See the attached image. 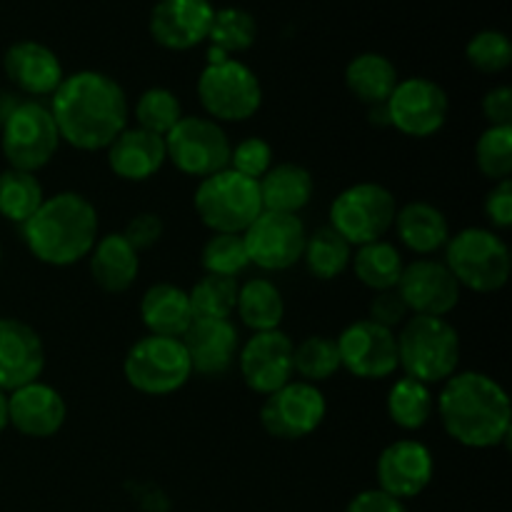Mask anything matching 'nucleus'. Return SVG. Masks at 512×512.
Masks as SVG:
<instances>
[{
  "mask_svg": "<svg viewBox=\"0 0 512 512\" xmlns=\"http://www.w3.org/2000/svg\"><path fill=\"white\" fill-rule=\"evenodd\" d=\"M60 140L75 150L98 153L128 128L130 105L120 83L98 70L65 75L50 105Z\"/></svg>",
  "mask_w": 512,
  "mask_h": 512,
  "instance_id": "nucleus-1",
  "label": "nucleus"
},
{
  "mask_svg": "<svg viewBox=\"0 0 512 512\" xmlns=\"http://www.w3.org/2000/svg\"><path fill=\"white\" fill-rule=\"evenodd\" d=\"M445 433L465 448L485 450L508 443L512 430L510 398L503 385L485 373H455L435 398Z\"/></svg>",
  "mask_w": 512,
  "mask_h": 512,
  "instance_id": "nucleus-2",
  "label": "nucleus"
},
{
  "mask_svg": "<svg viewBox=\"0 0 512 512\" xmlns=\"http://www.w3.org/2000/svg\"><path fill=\"white\" fill-rule=\"evenodd\" d=\"M23 240L33 258L53 268H68L88 258L98 240V210L85 195L65 190L45 198L23 223Z\"/></svg>",
  "mask_w": 512,
  "mask_h": 512,
  "instance_id": "nucleus-3",
  "label": "nucleus"
},
{
  "mask_svg": "<svg viewBox=\"0 0 512 512\" xmlns=\"http://www.w3.org/2000/svg\"><path fill=\"white\" fill-rule=\"evenodd\" d=\"M398 338V365L408 378L425 385L445 383L458 373L460 335L445 318L413 315Z\"/></svg>",
  "mask_w": 512,
  "mask_h": 512,
  "instance_id": "nucleus-4",
  "label": "nucleus"
},
{
  "mask_svg": "<svg viewBox=\"0 0 512 512\" xmlns=\"http://www.w3.org/2000/svg\"><path fill=\"white\" fill-rule=\"evenodd\" d=\"M445 265L460 288L488 295L508 285L512 258L498 233L488 228H465L445 243Z\"/></svg>",
  "mask_w": 512,
  "mask_h": 512,
  "instance_id": "nucleus-5",
  "label": "nucleus"
},
{
  "mask_svg": "<svg viewBox=\"0 0 512 512\" xmlns=\"http://www.w3.org/2000/svg\"><path fill=\"white\" fill-rule=\"evenodd\" d=\"M193 208L200 223L213 233L243 235L255 218L263 213L258 180H250L225 168L200 180Z\"/></svg>",
  "mask_w": 512,
  "mask_h": 512,
  "instance_id": "nucleus-6",
  "label": "nucleus"
},
{
  "mask_svg": "<svg viewBox=\"0 0 512 512\" xmlns=\"http://www.w3.org/2000/svg\"><path fill=\"white\" fill-rule=\"evenodd\" d=\"M60 133L53 113L40 100H23L15 103L5 115L0 130V148L10 168L38 173L40 168L55 158L60 148Z\"/></svg>",
  "mask_w": 512,
  "mask_h": 512,
  "instance_id": "nucleus-7",
  "label": "nucleus"
},
{
  "mask_svg": "<svg viewBox=\"0 0 512 512\" xmlns=\"http://www.w3.org/2000/svg\"><path fill=\"white\" fill-rule=\"evenodd\" d=\"M198 98L215 123H243L263 105V85L253 68L228 58L205 65L198 78Z\"/></svg>",
  "mask_w": 512,
  "mask_h": 512,
  "instance_id": "nucleus-8",
  "label": "nucleus"
},
{
  "mask_svg": "<svg viewBox=\"0 0 512 512\" xmlns=\"http://www.w3.org/2000/svg\"><path fill=\"white\" fill-rule=\"evenodd\" d=\"M123 375L143 395H173L193 378L190 358L180 338L145 335L130 345L123 360Z\"/></svg>",
  "mask_w": 512,
  "mask_h": 512,
  "instance_id": "nucleus-9",
  "label": "nucleus"
},
{
  "mask_svg": "<svg viewBox=\"0 0 512 512\" xmlns=\"http://www.w3.org/2000/svg\"><path fill=\"white\" fill-rule=\"evenodd\" d=\"M398 203L380 183H355L345 188L330 205V228L350 245L383 240L393 230Z\"/></svg>",
  "mask_w": 512,
  "mask_h": 512,
  "instance_id": "nucleus-10",
  "label": "nucleus"
},
{
  "mask_svg": "<svg viewBox=\"0 0 512 512\" xmlns=\"http://www.w3.org/2000/svg\"><path fill=\"white\" fill-rule=\"evenodd\" d=\"M228 133L223 125L203 115H183L180 123L165 135V155L170 163L190 178H210L230 163Z\"/></svg>",
  "mask_w": 512,
  "mask_h": 512,
  "instance_id": "nucleus-11",
  "label": "nucleus"
},
{
  "mask_svg": "<svg viewBox=\"0 0 512 512\" xmlns=\"http://www.w3.org/2000/svg\"><path fill=\"white\" fill-rule=\"evenodd\" d=\"M328 403L318 385L290 380L275 393L265 395L260 408V425L270 438L303 440L323 425Z\"/></svg>",
  "mask_w": 512,
  "mask_h": 512,
  "instance_id": "nucleus-12",
  "label": "nucleus"
},
{
  "mask_svg": "<svg viewBox=\"0 0 512 512\" xmlns=\"http://www.w3.org/2000/svg\"><path fill=\"white\" fill-rule=\"evenodd\" d=\"M308 230L300 215L270 213L263 210L243 233L245 250H248L250 265L260 270L280 273L303 260Z\"/></svg>",
  "mask_w": 512,
  "mask_h": 512,
  "instance_id": "nucleus-13",
  "label": "nucleus"
},
{
  "mask_svg": "<svg viewBox=\"0 0 512 512\" xmlns=\"http://www.w3.org/2000/svg\"><path fill=\"white\" fill-rule=\"evenodd\" d=\"M385 110L398 133L408 138H433L448 120L450 100L435 80L405 78L395 85Z\"/></svg>",
  "mask_w": 512,
  "mask_h": 512,
  "instance_id": "nucleus-14",
  "label": "nucleus"
},
{
  "mask_svg": "<svg viewBox=\"0 0 512 512\" xmlns=\"http://www.w3.org/2000/svg\"><path fill=\"white\" fill-rule=\"evenodd\" d=\"M340 353V368L360 380H385L400 368L395 330L383 328L373 320H355L335 338Z\"/></svg>",
  "mask_w": 512,
  "mask_h": 512,
  "instance_id": "nucleus-15",
  "label": "nucleus"
},
{
  "mask_svg": "<svg viewBox=\"0 0 512 512\" xmlns=\"http://www.w3.org/2000/svg\"><path fill=\"white\" fill-rule=\"evenodd\" d=\"M395 290L413 315L445 318L458 308L463 288L453 278L448 265L433 258H420L405 265Z\"/></svg>",
  "mask_w": 512,
  "mask_h": 512,
  "instance_id": "nucleus-16",
  "label": "nucleus"
},
{
  "mask_svg": "<svg viewBox=\"0 0 512 512\" xmlns=\"http://www.w3.org/2000/svg\"><path fill=\"white\" fill-rule=\"evenodd\" d=\"M293 340L283 330L253 333L240 348L238 368L253 393L270 395L293 380Z\"/></svg>",
  "mask_w": 512,
  "mask_h": 512,
  "instance_id": "nucleus-17",
  "label": "nucleus"
},
{
  "mask_svg": "<svg viewBox=\"0 0 512 512\" xmlns=\"http://www.w3.org/2000/svg\"><path fill=\"white\" fill-rule=\"evenodd\" d=\"M375 475H378V488L383 493L398 500L418 498L433 483L435 458L428 445L420 440H395L380 453Z\"/></svg>",
  "mask_w": 512,
  "mask_h": 512,
  "instance_id": "nucleus-18",
  "label": "nucleus"
},
{
  "mask_svg": "<svg viewBox=\"0 0 512 512\" xmlns=\"http://www.w3.org/2000/svg\"><path fill=\"white\" fill-rule=\"evenodd\" d=\"M213 15L210 0H158L150 13V35L165 50H190L208 40Z\"/></svg>",
  "mask_w": 512,
  "mask_h": 512,
  "instance_id": "nucleus-19",
  "label": "nucleus"
},
{
  "mask_svg": "<svg viewBox=\"0 0 512 512\" xmlns=\"http://www.w3.org/2000/svg\"><path fill=\"white\" fill-rule=\"evenodd\" d=\"M45 370V345L38 330L15 318L0 320V390L13 393L35 383Z\"/></svg>",
  "mask_w": 512,
  "mask_h": 512,
  "instance_id": "nucleus-20",
  "label": "nucleus"
},
{
  "mask_svg": "<svg viewBox=\"0 0 512 512\" xmlns=\"http://www.w3.org/2000/svg\"><path fill=\"white\" fill-rule=\"evenodd\" d=\"M65 418L68 405L53 385L35 380L8 395V420L25 438H53L65 425Z\"/></svg>",
  "mask_w": 512,
  "mask_h": 512,
  "instance_id": "nucleus-21",
  "label": "nucleus"
},
{
  "mask_svg": "<svg viewBox=\"0 0 512 512\" xmlns=\"http://www.w3.org/2000/svg\"><path fill=\"white\" fill-rule=\"evenodd\" d=\"M193 373L205 378L225 375L240 353V335L230 320H193L183 338Z\"/></svg>",
  "mask_w": 512,
  "mask_h": 512,
  "instance_id": "nucleus-22",
  "label": "nucleus"
},
{
  "mask_svg": "<svg viewBox=\"0 0 512 512\" xmlns=\"http://www.w3.org/2000/svg\"><path fill=\"white\" fill-rule=\"evenodd\" d=\"M3 68L10 83L33 98L53 95L65 78L58 55L38 40H18L10 45L5 50Z\"/></svg>",
  "mask_w": 512,
  "mask_h": 512,
  "instance_id": "nucleus-23",
  "label": "nucleus"
},
{
  "mask_svg": "<svg viewBox=\"0 0 512 512\" xmlns=\"http://www.w3.org/2000/svg\"><path fill=\"white\" fill-rule=\"evenodd\" d=\"M168 155H165V138L148 133L143 128H125L113 143L108 145V165L113 175L128 183H145L160 173Z\"/></svg>",
  "mask_w": 512,
  "mask_h": 512,
  "instance_id": "nucleus-24",
  "label": "nucleus"
},
{
  "mask_svg": "<svg viewBox=\"0 0 512 512\" xmlns=\"http://www.w3.org/2000/svg\"><path fill=\"white\" fill-rule=\"evenodd\" d=\"M88 260L95 285L105 293H125L138 280L140 253L123 233H108L95 240Z\"/></svg>",
  "mask_w": 512,
  "mask_h": 512,
  "instance_id": "nucleus-25",
  "label": "nucleus"
},
{
  "mask_svg": "<svg viewBox=\"0 0 512 512\" xmlns=\"http://www.w3.org/2000/svg\"><path fill=\"white\" fill-rule=\"evenodd\" d=\"M140 318L150 335L183 338L185 330L193 323L188 293L173 283L150 285L140 300Z\"/></svg>",
  "mask_w": 512,
  "mask_h": 512,
  "instance_id": "nucleus-26",
  "label": "nucleus"
},
{
  "mask_svg": "<svg viewBox=\"0 0 512 512\" xmlns=\"http://www.w3.org/2000/svg\"><path fill=\"white\" fill-rule=\"evenodd\" d=\"M400 243L415 255H433L450 240V223L445 213L435 205L415 200L403 205L393 223Z\"/></svg>",
  "mask_w": 512,
  "mask_h": 512,
  "instance_id": "nucleus-27",
  "label": "nucleus"
},
{
  "mask_svg": "<svg viewBox=\"0 0 512 512\" xmlns=\"http://www.w3.org/2000/svg\"><path fill=\"white\" fill-rule=\"evenodd\" d=\"M258 188L263 210L298 215L313 200L315 185L308 168L298 163H280L258 180Z\"/></svg>",
  "mask_w": 512,
  "mask_h": 512,
  "instance_id": "nucleus-28",
  "label": "nucleus"
},
{
  "mask_svg": "<svg viewBox=\"0 0 512 512\" xmlns=\"http://www.w3.org/2000/svg\"><path fill=\"white\" fill-rule=\"evenodd\" d=\"M400 83L398 68L393 60L380 53H360L345 68V85L360 103L385 105L393 95L395 85Z\"/></svg>",
  "mask_w": 512,
  "mask_h": 512,
  "instance_id": "nucleus-29",
  "label": "nucleus"
},
{
  "mask_svg": "<svg viewBox=\"0 0 512 512\" xmlns=\"http://www.w3.org/2000/svg\"><path fill=\"white\" fill-rule=\"evenodd\" d=\"M240 323L253 333H268L280 330L285 318V300L278 285L268 278H250L238 288V303H235Z\"/></svg>",
  "mask_w": 512,
  "mask_h": 512,
  "instance_id": "nucleus-30",
  "label": "nucleus"
},
{
  "mask_svg": "<svg viewBox=\"0 0 512 512\" xmlns=\"http://www.w3.org/2000/svg\"><path fill=\"white\" fill-rule=\"evenodd\" d=\"M258 38L255 18L243 8H220L215 10L213 23L208 30V63H220L233 55L245 53L253 48Z\"/></svg>",
  "mask_w": 512,
  "mask_h": 512,
  "instance_id": "nucleus-31",
  "label": "nucleus"
},
{
  "mask_svg": "<svg viewBox=\"0 0 512 512\" xmlns=\"http://www.w3.org/2000/svg\"><path fill=\"white\" fill-rule=\"evenodd\" d=\"M350 265H353L355 278L373 293L398 288V280L405 268L400 250L388 240L360 245L353 258H350Z\"/></svg>",
  "mask_w": 512,
  "mask_h": 512,
  "instance_id": "nucleus-32",
  "label": "nucleus"
},
{
  "mask_svg": "<svg viewBox=\"0 0 512 512\" xmlns=\"http://www.w3.org/2000/svg\"><path fill=\"white\" fill-rule=\"evenodd\" d=\"M385 405H388L390 420L408 433L425 428L435 413V398L430 385L408 378V375L395 380L393 388L388 390V403Z\"/></svg>",
  "mask_w": 512,
  "mask_h": 512,
  "instance_id": "nucleus-33",
  "label": "nucleus"
},
{
  "mask_svg": "<svg viewBox=\"0 0 512 512\" xmlns=\"http://www.w3.org/2000/svg\"><path fill=\"white\" fill-rule=\"evenodd\" d=\"M353 245L340 238L330 225L318 228L308 235L303 250V263L308 273L318 280H335L350 268Z\"/></svg>",
  "mask_w": 512,
  "mask_h": 512,
  "instance_id": "nucleus-34",
  "label": "nucleus"
},
{
  "mask_svg": "<svg viewBox=\"0 0 512 512\" xmlns=\"http://www.w3.org/2000/svg\"><path fill=\"white\" fill-rule=\"evenodd\" d=\"M45 193L35 173L8 168L0 173V215L10 223L23 225L43 205Z\"/></svg>",
  "mask_w": 512,
  "mask_h": 512,
  "instance_id": "nucleus-35",
  "label": "nucleus"
},
{
  "mask_svg": "<svg viewBox=\"0 0 512 512\" xmlns=\"http://www.w3.org/2000/svg\"><path fill=\"white\" fill-rule=\"evenodd\" d=\"M238 278L205 273L188 293L193 320H230L238 303Z\"/></svg>",
  "mask_w": 512,
  "mask_h": 512,
  "instance_id": "nucleus-36",
  "label": "nucleus"
},
{
  "mask_svg": "<svg viewBox=\"0 0 512 512\" xmlns=\"http://www.w3.org/2000/svg\"><path fill=\"white\" fill-rule=\"evenodd\" d=\"M340 370L338 343L328 335H310L293 350V373L305 383H325Z\"/></svg>",
  "mask_w": 512,
  "mask_h": 512,
  "instance_id": "nucleus-37",
  "label": "nucleus"
},
{
  "mask_svg": "<svg viewBox=\"0 0 512 512\" xmlns=\"http://www.w3.org/2000/svg\"><path fill=\"white\" fill-rule=\"evenodd\" d=\"M133 113L138 128L165 138V135L180 123V118H183V105H180L178 95H175L173 90L148 88L138 98Z\"/></svg>",
  "mask_w": 512,
  "mask_h": 512,
  "instance_id": "nucleus-38",
  "label": "nucleus"
},
{
  "mask_svg": "<svg viewBox=\"0 0 512 512\" xmlns=\"http://www.w3.org/2000/svg\"><path fill=\"white\" fill-rule=\"evenodd\" d=\"M475 163L493 183L512 175V125H490L475 145Z\"/></svg>",
  "mask_w": 512,
  "mask_h": 512,
  "instance_id": "nucleus-39",
  "label": "nucleus"
},
{
  "mask_svg": "<svg viewBox=\"0 0 512 512\" xmlns=\"http://www.w3.org/2000/svg\"><path fill=\"white\" fill-rule=\"evenodd\" d=\"M205 273L225 275V278H238L250 265L248 250H245L243 235L233 233H213V238L203 245L200 253Z\"/></svg>",
  "mask_w": 512,
  "mask_h": 512,
  "instance_id": "nucleus-40",
  "label": "nucleus"
},
{
  "mask_svg": "<svg viewBox=\"0 0 512 512\" xmlns=\"http://www.w3.org/2000/svg\"><path fill=\"white\" fill-rule=\"evenodd\" d=\"M465 58L480 73H505L512 63V43L500 30H480L465 45Z\"/></svg>",
  "mask_w": 512,
  "mask_h": 512,
  "instance_id": "nucleus-41",
  "label": "nucleus"
},
{
  "mask_svg": "<svg viewBox=\"0 0 512 512\" xmlns=\"http://www.w3.org/2000/svg\"><path fill=\"white\" fill-rule=\"evenodd\" d=\"M273 145L263 138H245L230 150L228 168L250 180H260L273 168Z\"/></svg>",
  "mask_w": 512,
  "mask_h": 512,
  "instance_id": "nucleus-42",
  "label": "nucleus"
},
{
  "mask_svg": "<svg viewBox=\"0 0 512 512\" xmlns=\"http://www.w3.org/2000/svg\"><path fill=\"white\" fill-rule=\"evenodd\" d=\"M163 233L165 225L158 213H138L125 223L123 238L128 240L138 253H143V250H150L153 245H158Z\"/></svg>",
  "mask_w": 512,
  "mask_h": 512,
  "instance_id": "nucleus-43",
  "label": "nucleus"
},
{
  "mask_svg": "<svg viewBox=\"0 0 512 512\" xmlns=\"http://www.w3.org/2000/svg\"><path fill=\"white\" fill-rule=\"evenodd\" d=\"M410 315L408 305L400 298L398 290H383V293H375L370 300L368 308V320L383 325V328L395 330L398 325L405 323V318Z\"/></svg>",
  "mask_w": 512,
  "mask_h": 512,
  "instance_id": "nucleus-44",
  "label": "nucleus"
},
{
  "mask_svg": "<svg viewBox=\"0 0 512 512\" xmlns=\"http://www.w3.org/2000/svg\"><path fill=\"white\" fill-rule=\"evenodd\" d=\"M485 218L490 225L498 230L512 228V183L510 180H500L493 185L488 195H485Z\"/></svg>",
  "mask_w": 512,
  "mask_h": 512,
  "instance_id": "nucleus-45",
  "label": "nucleus"
},
{
  "mask_svg": "<svg viewBox=\"0 0 512 512\" xmlns=\"http://www.w3.org/2000/svg\"><path fill=\"white\" fill-rule=\"evenodd\" d=\"M345 512H408L403 500L393 498V495L383 493L380 488L375 490H363V493L355 495L348 503Z\"/></svg>",
  "mask_w": 512,
  "mask_h": 512,
  "instance_id": "nucleus-46",
  "label": "nucleus"
},
{
  "mask_svg": "<svg viewBox=\"0 0 512 512\" xmlns=\"http://www.w3.org/2000/svg\"><path fill=\"white\" fill-rule=\"evenodd\" d=\"M483 115L490 125H512V88L498 85L483 98Z\"/></svg>",
  "mask_w": 512,
  "mask_h": 512,
  "instance_id": "nucleus-47",
  "label": "nucleus"
},
{
  "mask_svg": "<svg viewBox=\"0 0 512 512\" xmlns=\"http://www.w3.org/2000/svg\"><path fill=\"white\" fill-rule=\"evenodd\" d=\"M370 123H373V125H390L388 110H385V105H375V108H370Z\"/></svg>",
  "mask_w": 512,
  "mask_h": 512,
  "instance_id": "nucleus-48",
  "label": "nucleus"
},
{
  "mask_svg": "<svg viewBox=\"0 0 512 512\" xmlns=\"http://www.w3.org/2000/svg\"><path fill=\"white\" fill-rule=\"evenodd\" d=\"M8 425H10V420H8V393H3V390H0V433H3Z\"/></svg>",
  "mask_w": 512,
  "mask_h": 512,
  "instance_id": "nucleus-49",
  "label": "nucleus"
},
{
  "mask_svg": "<svg viewBox=\"0 0 512 512\" xmlns=\"http://www.w3.org/2000/svg\"><path fill=\"white\" fill-rule=\"evenodd\" d=\"M0 258H3V250H0Z\"/></svg>",
  "mask_w": 512,
  "mask_h": 512,
  "instance_id": "nucleus-50",
  "label": "nucleus"
}]
</instances>
